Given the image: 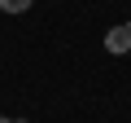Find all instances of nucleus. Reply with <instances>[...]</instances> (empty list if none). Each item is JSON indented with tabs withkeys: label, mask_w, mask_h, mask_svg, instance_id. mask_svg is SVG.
<instances>
[{
	"label": "nucleus",
	"mask_w": 131,
	"mask_h": 123,
	"mask_svg": "<svg viewBox=\"0 0 131 123\" xmlns=\"http://www.w3.org/2000/svg\"><path fill=\"white\" fill-rule=\"evenodd\" d=\"M105 48H109L114 57H122V53H131V31H127V27H114V31L105 35Z\"/></svg>",
	"instance_id": "nucleus-1"
},
{
	"label": "nucleus",
	"mask_w": 131,
	"mask_h": 123,
	"mask_svg": "<svg viewBox=\"0 0 131 123\" xmlns=\"http://www.w3.org/2000/svg\"><path fill=\"white\" fill-rule=\"evenodd\" d=\"M0 123H13V119H0Z\"/></svg>",
	"instance_id": "nucleus-3"
},
{
	"label": "nucleus",
	"mask_w": 131,
	"mask_h": 123,
	"mask_svg": "<svg viewBox=\"0 0 131 123\" xmlns=\"http://www.w3.org/2000/svg\"><path fill=\"white\" fill-rule=\"evenodd\" d=\"M0 9H5V13H26L31 0H0Z\"/></svg>",
	"instance_id": "nucleus-2"
},
{
	"label": "nucleus",
	"mask_w": 131,
	"mask_h": 123,
	"mask_svg": "<svg viewBox=\"0 0 131 123\" xmlns=\"http://www.w3.org/2000/svg\"><path fill=\"white\" fill-rule=\"evenodd\" d=\"M127 31H131V22H127Z\"/></svg>",
	"instance_id": "nucleus-4"
}]
</instances>
